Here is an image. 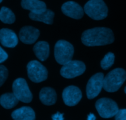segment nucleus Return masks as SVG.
Returning <instances> with one entry per match:
<instances>
[{
  "label": "nucleus",
  "mask_w": 126,
  "mask_h": 120,
  "mask_svg": "<svg viewBox=\"0 0 126 120\" xmlns=\"http://www.w3.org/2000/svg\"><path fill=\"white\" fill-rule=\"evenodd\" d=\"M82 43L87 46H105L114 42L113 31L106 27H95L87 30L82 33Z\"/></svg>",
  "instance_id": "1"
},
{
  "label": "nucleus",
  "mask_w": 126,
  "mask_h": 120,
  "mask_svg": "<svg viewBox=\"0 0 126 120\" xmlns=\"http://www.w3.org/2000/svg\"><path fill=\"white\" fill-rule=\"evenodd\" d=\"M126 79V72L124 69H114L103 78V88L108 92H116L124 84Z\"/></svg>",
  "instance_id": "2"
},
{
  "label": "nucleus",
  "mask_w": 126,
  "mask_h": 120,
  "mask_svg": "<svg viewBox=\"0 0 126 120\" xmlns=\"http://www.w3.org/2000/svg\"><path fill=\"white\" fill-rule=\"evenodd\" d=\"M84 12L91 18L100 20L108 16V7L103 0H89L85 4Z\"/></svg>",
  "instance_id": "3"
},
{
  "label": "nucleus",
  "mask_w": 126,
  "mask_h": 120,
  "mask_svg": "<svg viewBox=\"0 0 126 120\" xmlns=\"http://www.w3.org/2000/svg\"><path fill=\"white\" fill-rule=\"evenodd\" d=\"M74 54L73 46L65 40H59L54 48V57L57 62L64 65L72 60Z\"/></svg>",
  "instance_id": "4"
},
{
  "label": "nucleus",
  "mask_w": 126,
  "mask_h": 120,
  "mask_svg": "<svg viewBox=\"0 0 126 120\" xmlns=\"http://www.w3.org/2000/svg\"><path fill=\"white\" fill-rule=\"evenodd\" d=\"M28 78L34 83L43 82L47 80L48 71L46 68L37 60H32L27 66Z\"/></svg>",
  "instance_id": "5"
},
{
  "label": "nucleus",
  "mask_w": 126,
  "mask_h": 120,
  "mask_svg": "<svg viewBox=\"0 0 126 120\" xmlns=\"http://www.w3.org/2000/svg\"><path fill=\"white\" fill-rule=\"evenodd\" d=\"M95 108L98 114L103 118L114 117L119 110L118 104L113 100L109 98H101L95 103Z\"/></svg>",
  "instance_id": "6"
},
{
  "label": "nucleus",
  "mask_w": 126,
  "mask_h": 120,
  "mask_svg": "<svg viewBox=\"0 0 126 120\" xmlns=\"http://www.w3.org/2000/svg\"><path fill=\"white\" fill-rule=\"evenodd\" d=\"M12 91L17 99L21 102L30 103L33 99V95L25 79H16L12 84Z\"/></svg>",
  "instance_id": "7"
},
{
  "label": "nucleus",
  "mask_w": 126,
  "mask_h": 120,
  "mask_svg": "<svg viewBox=\"0 0 126 120\" xmlns=\"http://www.w3.org/2000/svg\"><path fill=\"white\" fill-rule=\"evenodd\" d=\"M86 69V65L82 62L71 60L63 65L60 70V75L65 78H74L83 74Z\"/></svg>",
  "instance_id": "8"
},
{
  "label": "nucleus",
  "mask_w": 126,
  "mask_h": 120,
  "mask_svg": "<svg viewBox=\"0 0 126 120\" xmlns=\"http://www.w3.org/2000/svg\"><path fill=\"white\" fill-rule=\"evenodd\" d=\"M104 75L102 73H97L89 80L86 86V94L89 99L95 98L103 88Z\"/></svg>",
  "instance_id": "9"
},
{
  "label": "nucleus",
  "mask_w": 126,
  "mask_h": 120,
  "mask_svg": "<svg viewBox=\"0 0 126 120\" xmlns=\"http://www.w3.org/2000/svg\"><path fill=\"white\" fill-rule=\"evenodd\" d=\"M82 92L75 86H70L64 89L62 98L65 105L69 107L75 106L82 99Z\"/></svg>",
  "instance_id": "10"
},
{
  "label": "nucleus",
  "mask_w": 126,
  "mask_h": 120,
  "mask_svg": "<svg viewBox=\"0 0 126 120\" xmlns=\"http://www.w3.org/2000/svg\"><path fill=\"white\" fill-rule=\"evenodd\" d=\"M62 11L65 16L74 19H81L84 16V9L77 2L68 1L62 6Z\"/></svg>",
  "instance_id": "11"
},
{
  "label": "nucleus",
  "mask_w": 126,
  "mask_h": 120,
  "mask_svg": "<svg viewBox=\"0 0 126 120\" xmlns=\"http://www.w3.org/2000/svg\"><path fill=\"white\" fill-rule=\"evenodd\" d=\"M40 34L39 30L32 26L22 27L19 32V38L24 44H32L36 41Z\"/></svg>",
  "instance_id": "12"
},
{
  "label": "nucleus",
  "mask_w": 126,
  "mask_h": 120,
  "mask_svg": "<svg viewBox=\"0 0 126 120\" xmlns=\"http://www.w3.org/2000/svg\"><path fill=\"white\" fill-rule=\"evenodd\" d=\"M0 42L6 48H13L18 44V37L12 30L2 28L0 30Z\"/></svg>",
  "instance_id": "13"
},
{
  "label": "nucleus",
  "mask_w": 126,
  "mask_h": 120,
  "mask_svg": "<svg viewBox=\"0 0 126 120\" xmlns=\"http://www.w3.org/2000/svg\"><path fill=\"white\" fill-rule=\"evenodd\" d=\"M21 6L24 9L36 14L41 13L47 9L45 2L39 0H22Z\"/></svg>",
  "instance_id": "14"
},
{
  "label": "nucleus",
  "mask_w": 126,
  "mask_h": 120,
  "mask_svg": "<svg viewBox=\"0 0 126 120\" xmlns=\"http://www.w3.org/2000/svg\"><path fill=\"white\" fill-rule=\"evenodd\" d=\"M57 97L56 92L52 87H43L39 92V99L45 105L50 106L55 104Z\"/></svg>",
  "instance_id": "15"
},
{
  "label": "nucleus",
  "mask_w": 126,
  "mask_h": 120,
  "mask_svg": "<svg viewBox=\"0 0 126 120\" xmlns=\"http://www.w3.org/2000/svg\"><path fill=\"white\" fill-rule=\"evenodd\" d=\"M15 120H34L36 119L34 110L30 107H22L14 111L11 114Z\"/></svg>",
  "instance_id": "16"
},
{
  "label": "nucleus",
  "mask_w": 126,
  "mask_h": 120,
  "mask_svg": "<svg viewBox=\"0 0 126 120\" xmlns=\"http://www.w3.org/2000/svg\"><path fill=\"white\" fill-rule=\"evenodd\" d=\"M33 52L41 61H45L49 55V44L46 41H39L34 44Z\"/></svg>",
  "instance_id": "17"
},
{
  "label": "nucleus",
  "mask_w": 126,
  "mask_h": 120,
  "mask_svg": "<svg viewBox=\"0 0 126 120\" xmlns=\"http://www.w3.org/2000/svg\"><path fill=\"white\" fill-rule=\"evenodd\" d=\"M29 17L32 20L34 21L42 22L44 23L49 25H52L54 22V12L51 10L47 9L44 12L41 13H33L30 12L29 14Z\"/></svg>",
  "instance_id": "18"
},
{
  "label": "nucleus",
  "mask_w": 126,
  "mask_h": 120,
  "mask_svg": "<svg viewBox=\"0 0 126 120\" xmlns=\"http://www.w3.org/2000/svg\"><path fill=\"white\" fill-rule=\"evenodd\" d=\"M18 100L13 93H6L0 97V104L6 109H11L17 105Z\"/></svg>",
  "instance_id": "19"
},
{
  "label": "nucleus",
  "mask_w": 126,
  "mask_h": 120,
  "mask_svg": "<svg viewBox=\"0 0 126 120\" xmlns=\"http://www.w3.org/2000/svg\"><path fill=\"white\" fill-rule=\"evenodd\" d=\"M0 20L4 23L12 24L16 20V16L10 9L2 7L0 10Z\"/></svg>",
  "instance_id": "20"
},
{
  "label": "nucleus",
  "mask_w": 126,
  "mask_h": 120,
  "mask_svg": "<svg viewBox=\"0 0 126 120\" xmlns=\"http://www.w3.org/2000/svg\"><path fill=\"white\" fill-rule=\"evenodd\" d=\"M115 56L114 54L112 52H108L105 55L103 59L100 62V66L102 69L104 70H107L111 67L114 64Z\"/></svg>",
  "instance_id": "21"
},
{
  "label": "nucleus",
  "mask_w": 126,
  "mask_h": 120,
  "mask_svg": "<svg viewBox=\"0 0 126 120\" xmlns=\"http://www.w3.org/2000/svg\"><path fill=\"white\" fill-rule=\"evenodd\" d=\"M8 77V70L5 66L0 65V87L4 83Z\"/></svg>",
  "instance_id": "22"
},
{
  "label": "nucleus",
  "mask_w": 126,
  "mask_h": 120,
  "mask_svg": "<svg viewBox=\"0 0 126 120\" xmlns=\"http://www.w3.org/2000/svg\"><path fill=\"white\" fill-rule=\"evenodd\" d=\"M116 120H126V110H118V112L114 115Z\"/></svg>",
  "instance_id": "23"
},
{
  "label": "nucleus",
  "mask_w": 126,
  "mask_h": 120,
  "mask_svg": "<svg viewBox=\"0 0 126 120\" xmlns=\"http://www.w3.org/2000/svg\"><path fill=\"white\" fill-rule=\"evenodd\" d=\"M7 58H8V54L0 46V64L7 60Z\"/></svg>",
  "instance_id": "24"
},
{
  "label": "nucleus",
  "mask_w": 126,
  "mask_h": 120,
  "mask_svg": "<svg viewBox=\"0 0 126 120\" xmlns=\"http://www.w3.org/2000/svg\"><path fill=\"white\" fill-rule=\"evenodd\" d=\"M63 116V113H60V112H57V113L52 116V118L54 120H64Z\"/></svg>",
  "instance_id": "25"
},
{
  "label": "nucleus",
  "mask_w": 126,
  "mask_h": 120,
  "mask_svg": "<svg viewBox=\"0 0 126 120\" xmlns=\"http://www.w3.org/2000/svg\"><path fill=\"white\" fill-rule=\"evenodd\" d=\"M96 119L93 113H90L89 115L87 117V120H95Z\"/></svg>",
  "instance_id": "26"
},
{
  "label": "nucleus",
  "mask_w": 126,
  "mask_h": 120,
  "mask_svg": "<svg viewBox=\"0 0 126 120\" xmlns=\"http://www.w3.org/2000/svg\"><path fill=\"white\" fill-rule=\"evenodd\" d=\"M124 92H125V94H126V87H125V88H124Z\"/></svg>",
  "instance_id": "27"
},
{
  "label": "nucleus",
  "mask_w": 126,
  "mask_h": 120,
  "mask_svg": "<svg viewBox=\"0 0 126 120\" xmlns=\"http://www.w3.org/2000/svg\"><path fill=\"white\" fill-rule=\"evenodd\" d=\"M2 0H0V3H1V2H2Z\"/></svg>",
  "instance_id": "28"
}]
</instances>
